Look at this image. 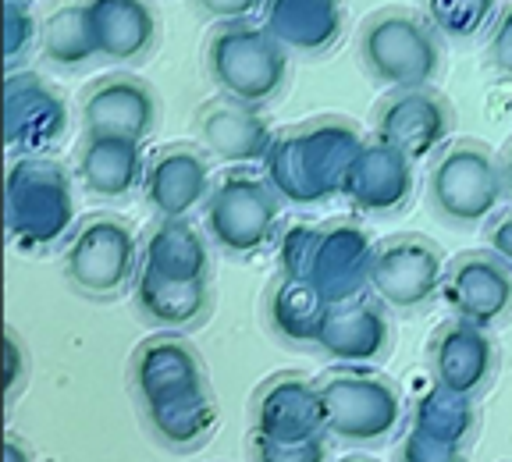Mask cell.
Instances as JSON below:
<instances>
[{"label": "cell", "instance_id": "6da1fadb", "mask_svg": "<svg viewBox=\"0 0 512 462\" xmlns=\"http://www.w3.org/2000/svg\"><path fill=\"white\" fill-rule=\"evenodd\" d=\"M132 384L150 420V431L164 445L189 448L214 431L217 409L210 399L200 356L182 338H150L139 345Z\"/></svg>", "mask_w": 512, "mask_h": 462}, {"label": "cell", "instance_id": "7a4b0ae2", "mask_svg": "<svg viewBox=\"0 0 512 462\" xmlns=\"http://www.w3.org/2000/svg\"><path fill=\"white\" fill-rule=\"evenodd\" d=\"M360 150L363 139L349 121L324 118L274 139L264 160L267 182L288 203L331 200V196H342L345 171Z\"/></svg>", "mask_w": 512, "mask_h": 462}, {"label": "cell", "instance_id": "3957f363", "mask_svg": "<svg viewBox=\"0 0 512 462\" xmlns=\"http://www.w3.org/2000/svg\"><path fill=\"white\" fill-rule=\"evenodd\" d=\"M374 249L360 224H328L313 228L299 224L285 235L281 246V267L285 278L310 281L331 306L360 299L370 288V260Z\"/></svg>", "mask_w": 512, "mask_h": 462}, {"label": "cell", "instance_id": "277c9868", "mask_svg": "<svg viewBox=\"0 0 512 462\" xmlns=\"http://www.w3.org/2000/svg\"><path fill=\"white\" fill-rule=\"evenodd\" d=\"M207 72L228 100L260 107L288 79V47L267 25L228 22L207 43Z\"/></svg>", "mask_w": 512, "mask_h": 462}, {"label": "cell", "instance_id": "5b68a950", "mask_svg": "<svg viewBox=\"0 0 512 462\" xmlns=\"http://www.w3.org/2000/svg\"><path fill=\"white\" fill-rule=\"evenodd\" d=\"M4 217H8V235L15 246H54L64 231L72 228L75 217V196L68 175L43 157H22L8 171Z\"/></svg>", "mask_w": 512, "mask_h": 462}, {"label": "cell", "instance_id": "8992f818", "mask_svg": "<svg viewBox=\"0 0 512 462\" xmlns=\"http://www.w3.org/2000/svg\"><path fill=\"white\" fill-rule=\"evenodd\" d=\"M324 427L349 445H374L402 423V395L370 367H349L317 384Z\"/></svg>", "mask_w": 512, "mask_h": 462}, {"label": "cell", "instance_id": "52a82bcc", "mask_svg": "<svg viewBox=\"0 0 512 462\" xmlns=\"http://www.w3.org/2000/svg\"><path fill=\"white\" fill-rule=\"evenodd\" d=\"M434 25L406 11H384L363 25L360 57L377 82L395 89H427L441 68Z\"/></svg>", "mask_w": 512, "mask_h": 462}, {"label": "cell", "instance_id": "ba28073f", "mask_svg": "<svg viewBox=\"0 0 512 462\" xmlns=\"http://www.w3.org/2000/svg\"><path fill=\"white\" fill-rule=\"evenodd\" d=\"M502 160L473 139L452 143L431 168V203L445 221L477 228L498 210L505 200Z\"/></svg>", "mask_w": 512, "mask_h": 462}, {"label": "cell", "instance_id": "9c48e42d", "mask_svg": "<svg viewBox=\"0 0 512 462\" xmlns=\"http://www.w3.org/2000/svg\"><path fill=\"white\" fill-rule=\"evenodd\" d=\"M139 267L143 260H139L136 231L118 217H89L64 246V274L79 292L93 299H111L125 292L136 281Z\"/></svg>", "mask_w": 512, "mask_h": 462}, {"label": "cell", "instance_id": "30bf717a", "mask_svg": "<svg viewBox=\"0 0 512 462\" xmlns=\"http://www.w3.org/2000/svg\"><path fill=\"white\" fill-rule=\"evenodd\" d=\"M210 239L232 256H249L264 249L278 231V196L271 182L246 171H232L214 185L207 200Z\"/></svg>", "mask_w": 512, "mask_h": 462}, {"label": "cell", "instance_id": "8fae6325", "mask_svg": "<svg viewBox=\"0 0 512 462\" xmlns=\"http://www.w3.org/2000/svg\"><path fill=\"white\" fill-rule=\"evenodd\" d=\"M445 285V256L420 235L381 242L370 260V288L395 310H420Z\"/></svg>", "mask_w": 512, "mask_h": 462}, {"label": "cell", "instance_id": "7c38bea8", "mask_svg": "<svg viewBox=\"0 0 512 462\" xmlns=\"http://www.w3.org/2000/svg\"><path fill=\"white\" fill-rule=\"evenodd\" d=\"M441 295H445L448 310L456 313V320L488 331L512 310L509 263L495 253H466L445 274Z\"/></svg>", "mask_w": 512, "mask_h": 462}, {"label": "cell", "instance_id": "4fadbf2b", "mask_svg": "<svg viewBox=\"0 0 512 462\" xmlns=\"http://www.w3.org/2000/svg\"><path fill=\"white\" fill-rule=\"evenodd\" d=\"M452 132V111L431 89H399L377 111L374 136L377 143L392 146L402 157L416 160L431 157Z\"/></svg>", "mask_w": 512, "mask_h": 462}, {"label": "cell", "instance_id": "5bb4252c", "mask_svg": "<svg viewBox=\"0 0 512 462\" xmlns=\"http://www.w3.org/2000/svg\"><path fill=\"white\" fill-rule=\"evenodd\" d=\"M68 128L64 100L40 79V75H8L4 82V139L11 150H22L36 157L47 150Z\"/></svg>", "mask_w": 512, "mask_h": 462}, {"label": "cell", "instance_id": "9a60e30c", "mask_svg": "<svg viewBox=\"0 0 512 462\" xmlns=\"http://www.w3.org/2000/svg\"><path fill=\"white\" fill-rule=\"evenodd\" d=\"M342 196L367 214H392L413 196V160L384 143H363L345 171Z\"/></svg>", "mask_w": 512, "mask_h": 462}, {"label": "cell", "instance_id": "2e32d148", "mask_svg": "<svg viewBox=\"0 0 512 462\" xmlns=\"http://www.w3.org/2000/svg\"><path fill=\"white\" fill-rule=\"evenodd\" d=\"M324 427L317 384L303 377H278L256 395V438L278 441V445H303L317 441Z\"/></svg>", "mask_w": 512, "mask_h": 462}, {"label": "cell", "instance_id": "e0dca14e", "mask_svg": "<svg viewBox=\"0 0 512 462\" xmlns=\"http://www.w3.org/2000/svg\"><path fill=\"white\" fill-rule=\"evenodd\" d=\"M431 370L434 384L463 399H477L495 374V349L484 327L466 320H452L431 338Z\"/></svg>", "mask_w": 512, "mask_h": 462}, {"label": "cell", "instance_id": "ac0fdd59", "mask_svg": "<svg viewBox=\"0 0 512 462\" xmlns=\"http://www.w3.org/2000/svg\"><path fill=\"white\" fill-rule=\"evenodd\" d=\"M86 136H125L139 139L157 125V96L139 79H100L82 100Z\"/></svg>", "mask_w": 512, "mask_h": 462}, {"label": "cell", "instance_id": "d6986e66", "mask_svg": "<svg viewBox=\"0 0 512 462\" xmlns=\"http://www.w3.org/2000/svg\"><path fill=\"white\" fill-rule=\"evenodd\" d=\"M143 189L160 217H189L214 192L207 160L192 146H168V150L153 153L146 160Z\"/></svg>", "mask_w": 512, "mask_h": 462}, {"label": "cell", "instance_id": "ffe728a7", "mask_svg": "<svg viewBox=\"0 0 512 462\" xmlns=\"http://www.w3.org/2000/svg\"><path fill=\"white\" fill-rule=\"evenodd\" d=\"M392 342V327L381 306L363 303V299H349V303H335L328 310V320L320 327L317 349L328 352L331 359L345 363V367H370L388 352Z\"/></svg>", "mask_w": 512, "mask_h": 462}, {"label": "cell", "instance_id": "44dd1931", "mask_svg": "<svg viewBox=\"0 0 512 462\" xmlns=\"http://www.w3.org/2000/svg\"><path fill=\"white\" fill-rule=\"evenodd\" d=\"M96 54L107 61H139L157 40V15L146 0H82Z\"/></svg>", "mask_w": 512, "mask_h": 462}, {"label": "cell", "instance_id": "7402d4cb", "mask_svg": "<svg viewBox=\"0 0 512 462\" xmlns=\"http://www.w3.org/2000/svg\"><path fill=\"white\" fill-rule=\"evenodd\" d=\"M264 25L288 54H328L345 29V0H267Z\"/></svg>", "mask_w": 512, "mask_h": 462}, {"label": "cell", "instance_id": "603a6c76", "mask_svg": "<svg viewBox=\"0 0 512 462\" xmlns=\"http://www.w3.org/2000/svg\"><path fill=\"white\" fill-rule=\"evenodd\" d=\"M196 128H200L203 146L228 164H260L274 146L271 128L256 114V107L235 104L228 96L221 104H210L207 111H200Z\"/></svg>", "mask_w": 512, "mask_h": 462}, {"label": "cell", "instance_id": "cb8c5ba5", "mask_svg": "<svg viewBox=\"0 0 512 462\" xmlns=\"http://www.w3.org/2000/svg\"><path fill=\"white\" fill-rule=\"evenodd\" d=\"M79 178L93 196H128L146 178L143 143L125 136H86L79 150Z\"/></svg>", "mask_w": 512, "mask_h": 462}, {"label": "cell", "instance_id": "d4e9b609", "mask_svg": "<svg viewBox=\"0 0 512 462\" xmlns=\"http://www.w3.org/2000/svg\"><path fill=\"white\" fill-rule=\"evenodd\" d=\"M143 267L168 281H207L210 256L203 235L185 217H164L146 239Z\"/></svg>", "mask_w": 512, "mask_h": 462}, {"label": "cell", "instance_id": "484cf974", "mask_svg": "<svg viewBox=\"0 0 512 462\" xmlns=\"http://www.w3.org/2000/svg\"><path fill=\"white\" fill-rule=\"evenodd\" d=\"M136 299L143 317L164 327H189L207 317L210 288L207 281H168L160 274L139 267L136 274Z\"/></svg>", "mask_w": 512, "mask_h": 462}, {"label": "cell", "instance_id": "4316f807", "mask_svg": "<svg viewBox=\"0 0 512 462\" xmlns=\"http://www.w3.org/2000/svg\"><path fill=\"white\" fill-rule=\"evenodd\" d=\"M331 303L310 281L299 278H281L274 285L271 299H267V313H271V324L281 338L288 342H313L317 345V335L324 320H328Z\"/></svg>", "mask_w": 512, "mask_h": 462}, {"label": "cell", "instance_id": "83f0119b", "mask_svg": "<svg viewBox=\"0 0 512 462\" xmlns=\"http://www.w3.org/2000/svg\"><path fill=\"white\" fill-rule=\"evenodd\" d=\"M40 50L57 68H79V64L100 57L86 22V4H64V8L50 11L47 22L40 25Z\"/></svg>", "mask_w": 512, "mask_h": 462}, {"label": "cell", "instance_id": "f1b7e54d", "mask_svg": "<svg viewBox=\"0 0 512 462\" xmlns=\"http://www.w3.org/2000/svg\"><path fill=\"white\" fill-rule=\"evenodd\" d=\"M427 22L445 36L470 40L495 15V0H424Z\"/></svg>", "mask_w": 512, "mask_h": 462}, {"label": "cell", "instance_id": "f546056e", "mask_svg": "<svg viewBox=\"0 0 512 462\" xmlns=\"http://www.w3.org/2000/svg\"><path fill=\"white\" fill-rule=\"evenodd\" d=\"M36 36H40V25L32 18L29 4L4 0V64H8V72H15V64L29 54Z\"/></svg>", "mask_w": 512, "mask_h": 462}, {"label": "cell", "instance_id": "4dcf8cb0", "mask_svg": "<svg viewBox=\"0 0 512 462\" xmlns=\"http://www.w3.org/2000/svg\"><path fill=\"white\" fill-rule=\"evenodd\" d=\"M324 441H303V445H278V441L256 438L253 434V459L256 462H324Z\"/></svg>", "mask_w": 512, "mask_h": 462}, {"label": "cell", "instance_id": "1f68e13d", "mask_svg": "<svg viewBox=\"0 0 512 462\" xmlns=\"http://www.w3.org/2000/svg\"><path fill=\"white\" fill-rule=\"evenodd\" d=\"M456 455H459V448L427 438V434H420L416 427L409 431L406 448H402V462H459Z\"/></svg>", "mask_w": 512, "mask_h": 462}, {"label": "cell", "instance_id": "d6a6232c", "mask_svg": "<svg viewBox=\"0 0 512 462\" xmlns=\"http://www.w3.org/2000/svg\"><path fill=\"white\" fill-rule=\"evenodd\" d=\"M25 381V349L15 331H4V399H15Z\"/></svg>", "mask_w": 512, "mask_h": 462}, {"label": "cell", "instance_id": "836d02e7", "mask_svg": "<svg viewBox=\"0 0 512 462\" xmlns=\"http://www.w3.org/2000/svg\"><path fill=\"white\" fill-rule=\"evenodd\" d=\"M491 61H495L505 75H512V4L498 15L495 32H491Z\"/></svg>", "mask_w": 512, "mask_h": 462}, {"label": "cell", "instance_id": "e575fe53", "mask_svg": "<svg viewBox=\"0 0 512 462\" xmlns=\"http://www.w3.org/2000/svg\"><path fill=\"white\" fill-rule=\"evenodd\" d=\"M196 4H200V11H207L210 18H221V22H246L267 0H196Z\"/></svg>", "mask_w": 512, "mask_h": 462}, {"label": "cell", "instance_id": "d590c367", "mask_svg": "<svg viewBox=\"0 0 512 462\" xmlns=\"http://www.w3.org/2000/svg\"><path fill=\"white\" fill-rule=\"evenodd\" d=\"M4 462H32V459L15 438H8V441H4Z\"/></svg>", "mask_w": 512, "mask_h": 462}, {"label": "cell", "instance_id": "8d00e7d4", "mask_svg": "<svg viewBox=\"0 0 512 462\" xmlns=\"http://www.w3.org/2000/svg\"><path fill=\"white\" fill-rule=\"evenodd\" d=\"M502 175H505V192H509V200H512V146L502 157Z\"/></svg>", "mask_w": 512, "mask_h": 462}, {"label": "cell", "instance_id": "74e56055", "mask_svg": "<svg viewBox=\"0 0 512 462\" xmlns=\"http://www.w3.org/2000/svg\"><path fill=\"white\" fill-rule=\"evenodd\" d=\"M349 462H367V459H349Z\"/></svg>", "mask_w": 512, "mask_h": 462}, {"label": "cell", "instance_id": "f35d334b", "mask_svg": "<svg viewBox=\"0 0 512 462\" xmlns=\"http://www.w3.org/2000/svg\"><path fill=\"white\" fill-rule=\"evenodd\" d=\"M18 4H29V0H18Z\"/></svg>", "mask_w": 512, "mask_h": 462}]
</instances>
